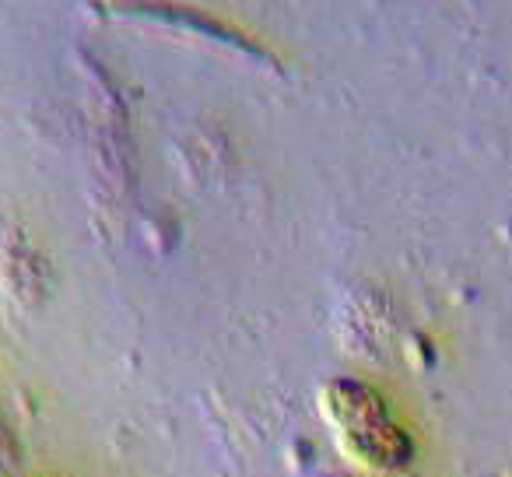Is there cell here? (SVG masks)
I'll return each instance as SVG.
<instances>
[{
    "label": "cell",
    "mask_w": 512,
    "mask_h": 477,
    "mask_svg": "<svg viewBox=\"0 0 512 477\" xmlns=\"http://www.w3.org/2000/svg\"><path fill=\"white\" fill-rule=\"evenodd\" d=\"M316 411L351 467L369 474H400L414 463V439L369 383L330 379L316 390Z\"/></svg>",
    "instance_id": "obj_1"
},
{
    "label": "cell",
    "mask_w": 512,
    "mask_h": 477,
    "mask_svg": "<svg viewBox=\"0 0 512 477\" xmlns=\"http://www.w3.org/2000/svg\"><path fill=\"white\" fill-rule=\"evenodd\" d=\"M337 477H341V474H337ZM344 477H348V474H344Z\"/></svg>",
    "instance_id": "obj_2"
}]
</instances>
